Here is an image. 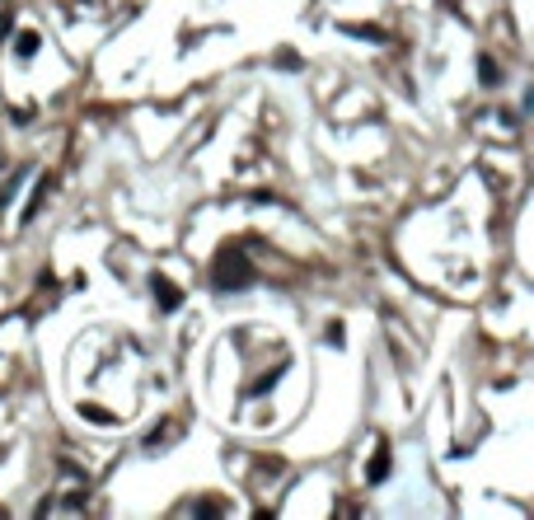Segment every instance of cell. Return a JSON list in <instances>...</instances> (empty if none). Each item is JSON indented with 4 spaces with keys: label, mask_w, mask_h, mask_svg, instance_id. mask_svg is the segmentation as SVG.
I'll return each instance as SVG.
<instances>
[{
    "label": "cell",
    "mask_w": 534,
    "mask_h": 520,
    "mask_svg": "<svg viewBox=\"0 0 534 520\" xmlns=\"http://www.w3.org/2000/svg\"><path fill=\"white\" fill-rule=\"evenodd\" d=\"M52 192V173H43L38 183H33V197H29V206H24V221H33L38 216V206H43V197Z\"/></svg>",
    "instance_id": "4"
},
{
    "label": "cell",
    "mask_w": 534,
    "mask_h": 520,
    "mask_svg": "<svg viewBox=\"0 0 534 520\" xmlns=\"http://www.w3.org/2000/svg\"><path fill=\"white\" fill-rule=\"evenodd\" d=\"M211 286L216 291H244V286H253V263L244 258V249H220L216 263H211Z\"/></svg>",
    "instance_id": "1"
},
{
    "label": "cell",
    "mask_w": 534,
    "mask_h": 520,
    "mask_svg": "<svg viewBox=\"0 0 534 520\" xmlns=\"http://www.w3.org/2000/svg\"><path fill=\"white\" fill-rule=\"evenodd\" d=\"M38 48H43V38H38L33 29H24V33L15 38V52L24 57V62H29V57H38Z\"/></svg>",
    "instance_id": "5"
},
{
    "label": "cell",
    "mask_w": 534,
    "mask_h": 520,
    "mask_svg": "<svg viewBox=\"0 0 534 520\" xmlns=\"http://www.w3.org/2000/svg\"><path fill=\"white\" fill-rule=\"evenodd\" d=\"M150 286H155V300H159V310H178V305H183V291H178V286L169 282V277H150Z\"/></svg>",
    "instance_id": "3"
},
{
    "label": "cell",
    "mask_w": 534,
    "mask_h": 520,
    "mask_svg": "<svg viewBox=\"0 0 534 520\" xmlns=\"http://www.w3.org/2000/svg\"><path fill=\"white\" fill-rule=\"evenodd\" d=\"M478 85H487V89H492V85H502V71H497V62H492V57H478Z\"/></svg>",
    "instance_id": "7"
},
{
    "label": "cell",
    "mask_w": 534,
    "mask_h": 520,
    "mask_svg": "<svg viewBox=\"0 0 534 520\" xmlns=\"http://www.w3.org/2000/svg\"><path fill=\"white\" fill-rule=\"evenodd\" d=\"M394 469V455H389V441L375 445V455H370V464H366V483H384Z\"/></svg>",
    "instance_id": "2"
},
{
    "label": "cell",
    "mask_w": 534,
    "mask_h": 520,
    "mask_svg": "<svg viewBox=\"0 0 534 520\" xmlns=\"http://www.w3.org/2000/svg\"><path fill=\"white\" fill-rule=\"evenodd\" d=\"M80 417L94 422V426H113V422H117V417H113L108 408H99V403H80Z\"/></svg>",
    "instance_id": "6"
},
{
    "label": "cell",
    "mask_w": 534,
    "mask_h": 520,
    "mask_svg": "<svg viewBox=\"0 0 534 520\" xmlns=\"http://www.w3.org/2000/svg\"><path fill=\"white\" fill-rule=\"evenodd\" d=\"M286 366H291V361H282V366H277V370H272V375H263V380H253V384H249V394H267V389H272V384H277V375H286Z\"/></svg>",
    "instance_id": "8"
},
{
    "label": "cell",
    "mask_w": 534,
    "mask_h": 520,
    "mask_svg": "<svg viewBox=\"0 0 534 520\" xmlns=\"http://www.w3.org/2000/svg\"><path fill=\"white\" fill-rule=\"evenodd\" d=\"M173 436H178V426H164V431H150V436H145V445H150V450H155V445H164V441H173Z\"/></svg>",
    "instance_id": "9"
}]
</instances>
